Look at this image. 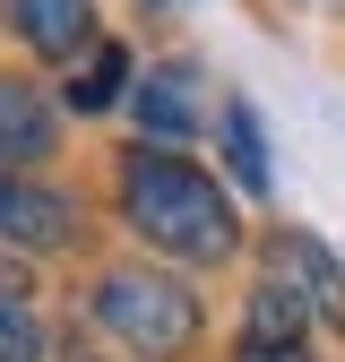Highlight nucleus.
Instances as JSON below:
<instances>
[{"mask_svg": "<svg viewBox=\"0 0 345 362\" xmlns=\"http://www.w3.org/2000/svg\"><path fill=\"white\" fill-rule=\"evenodd\" d=\"M121 207H129V224H139L156 250H172V259H225V250H233V207H225V190H216L199 164H182V156L139 147L129 173H121Z\"/></svg>", "mask_w": 345, "mask_h": 362, "instance_id": "f257e3e1", "label": "nucleus"}, {"mask_svg": "<svg viewBox=\"0 0 345 362\" xmlns=\"http://www.w3.org/2000/svg\"><path fill=\"white\" fill-rule=\"evenodd\" d=\"M95 320L129 345V354H182L199 337V302L182 285L147 276V267H112V276L95 285Z\"/></svg>", "mask_w": 345, "mask_h": 362, "instance_id": "f03ea898", "label": "nucleus"}, {"mask_svg": "<svg viewBox=\"0 0 345 362\" xmlns=\"http://www.w3.org/2000/svg\"><path fill=\"white\" fill-rule=\"evenodd\" d=\"M26 156H52V112L26 78H0V164H26Z\"/></svg>", "mask_w": 345, "mask_h": 362, "instance_id": "7ed1b4c3", "label": "nucleus"}, {"mask_svg": "<svg viewBox=\"0 0 345 362\" xmlns=\"http://www.w3.org/2000/svg\"><path fill=\"white\" fill-rule=\"evenodd\" d=\"M0 233H9V242H35V250H52V242H69V207H61L52 190H26V181L0 173Z\"/></svg>", "mask_w": 345, "mask_h": 362, "instance_id": "20e7f679", "label": "nucleus"}, {"mask_svg": "<svg viewBox=\"0 0 345 362\" xmlns=\"http://www.w3.org/2000/svg\"><path fill=\"white\" fill-rule=\"evenodd\" d=\"M9 9H18V35L35 43V52H78V43H86V26H95V18H86V0H9Z\"/></svg>", "mask_w": 345, "mask_h": 362, "instance_id": "39448f33", "label": "nucleus"}, {"mask_svg": "<svg viewBox=\"0 0 345 362\" xmlns=\"http://www.w3.org/2000/svg\"><path fill=\"white\" fill-rule=\"evenodd\" d=\"M250 354H259V362L302 354V293H285V285H259V302H250Z\"/></svg>", "mask_w": 345, "mask_h": 362, "instance_id": "423d86ee", "label": "nucleus"}, {"mask_svg": "<svg viewBox=\"0 0 345 362\" xmlns=\"http://www.w3.org/2000/svg\"><path fill=\"white\" fill-rule=\"evenodd\" d=\"M190 86H199L190 69H156V78H147V95H139V121L164 129V139H182L190 112H199V104H190Z\"/></svg>", "mask_w": 345, "mask_h": 362, "instance_id": "0eeeda50", "label": "nucleus"}, {"mask_svg": "<svg viewBox=\"0 0 345 362\" xmlns=\"http://www.w3.org/2000/svg\"><path fill=\"white\" fill-rule=\"evenodd\" d=\"M225 156H233V173H242V190H250V199H268V147H259L250 104H233V112H225Z\"/></svg>", "mask_w": 345, "mask_h": 362, "instance_id": "6e6552de", "label": "nucleus"}, {"mask_svg": "<svg viewBox=\"0 0 345 362\" xmlns=\"http://www.w3.org/2000/svg\"><path fill=\"white\" fill-rule=\"evenodd\" d=\"M121 78H129L121 43H104V52H95V69H86V78L69 86V104H78V112H104V104H121Z\"/></svg>", "mask_w": 345, "mask_h": 362, "instance_id": "1a4fd4ad", "label": "nucleus"}, {"mask_svg": "<svg viewBox=\"0 0 345 362\" xmlns=\"http://www.w3.org/2000/svg\"><path fill=\"white\" fill-rule=\"evenodd\" d=\"M35 310H26V293H0V362H35Z\"/></svg>", "mask_w": 345, "mask_h": 362, "instance_id": "9d476101", "label": "nucleus"}, {"mask_svg": "<svg viewBox=\"0 0 345 362\" xmlns=\"http://www.w3.org/2000/svg\"><path fill=\"white\" fill-rule=\"evenodd\" d=\"M276 362H302V354H276Z\"/></svg>", "mask_w": 345, "mask_h": 362, "instance_id": "9b49d317", "label": "nucleus"}]
</instances>
